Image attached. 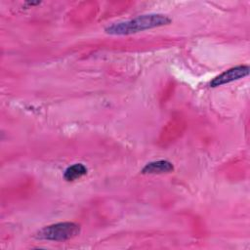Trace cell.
I'll return each mask as SVG.
<instances>
[{"mask_svg": "<svg viewBox=\"0 0 250 250\" xmlns=\"http://www.w3.org/2000/svg\"><path fill=\"white\" fill-rule=\"evenodd\" d=\"M80 232V227L72 222L57 223L44 227L35 233V238L40 240H52V241H63L71 239L78 235Z\"/></svg>", "mask_w": 250, "mask_h": 250, "instance_id": "cell-2", "label": "cell"}, {"mask_svg": "<svg viewBox=\"0 0 250 250\" xmlns=\"http://www.w3.org/2000/svg\"><path fill=\"white\" fill-rule=\"evenodd\" d=\"M249 74V66L247 65H238L232 68L228 69L227 71L221 73L220 75L213 78L210 82L211 87H218L234 80L243 78Z\"/></svg>", "mask_w": 250, "mask_h": 250, "instance_id": "cell-3", "label": "cell"}, {"mask_svg": "<svg viewBox=\"0 0 250 250\" xmlns=\"http://www.w3.org/2000/svg\"><path fill=\"white\" fill-rule=\"evenodd\" d=\"M173 170H174V166L170 161L157 160V161H152L146 164L141 172L143 174H163V173H170Z\"/></svg>", "mask_w": 250, "mask_h": 250, "instance_id": "cell-4", "label": "cell"}, {"mask_svg": "<svg viewBox=\"0 0 250 250\" xmlns=\"http://www.w3.org/2000/svg\"><path fill=\"white\" fill-rule=\"evenodd\" d=\"M170 22L171 19L163 14H146L125 21L114 22L106 26L104 31L110 35H129L146 29L163 26Z\"/></svg>", "mask_w": 250, "mask_h": 250, "instance_id": "cell-1", "label": "cell"}, {"mask_svg": "<svg viewBox=\"0 0 250 250\" xmlns=\"http://www.w3.org/2000/svg\"><path fill=\"white\" fill-rule=\"evenodd\" d=\"M87 174V168L82 163H75L67 167L63 173V178L67 182H73Z\"/></svg>", "mask_w": 250, "mask_h": 250, "instance_id": "cell-5", "label": "cell"}]
</instances>
